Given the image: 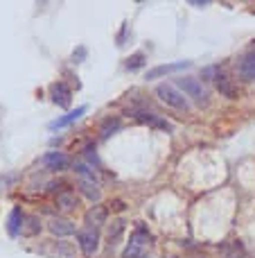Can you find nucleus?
<instances>
[{
	"mask_svg": "<svg viewBox=\"0 0 255 258\" xmlns=\"http://www.w3.org/2000/svg\"><path fill=\"white\" fill-rule=\"evenodd\" d=\"M122 231H124V222L122 220H115V222H111V227H108V245H117L120 242V236H122Z\"/></svg>",
	"mask_w": 255,
	"mask_h": 258,
	"instance_id": "f3484780",
	"label": "nucleus"
},
{
	"mask_svg": "<svg viewBox=\"0 0 255 258\" xmlns=\"http://www.w3.org/2000/svg\"><path fill=\"white\" fill-rule=\"evenodd\" d=\"M75 172L79 179H90V181H97V174H95V170L90 168L88 163H84V161H75Z\"/></svg>",
	"mask_w": 255,
	"mask_h": 258,
	"instance_id": "a211bd4d",
	"label": "nucleus"
},
{
	"mask_svg": "<svg viewBox=\"0 0 255 258\" xmlns=\"http://www.w3.org/2000/svg\"><path fill=\"white\" fill-rule=\"evenodd\" d=\"M57 204L61 206L63 211H72V209H77V195H75V192H70V190L59 192Z\"/></svg>",
	"mask_w": 255,
	"mask_h": 258,
	"instance_id": "dca6fc26",
	"label": "nucleus"
},
{
	"mask_svg": "<svg viewBox=\"0 0 255 258\" xmlns=\"http://www.w3.org/2000/svg\"><path fill=\"white\" fill-rule=\"evenodd\" d=\"M237 73L244 82H255V52H246L239 59Z\"/></svg>",
	"mask_w": 255,
	"mask_h": 258,
	"instance_id": "9d476101",
	"label": "nucleus"
},
{
	"mask_svg": "<svg viewBox=\"0 0 255 258\" xmlns=\"http://www.w3.org/2000/svg\"><path fill=\"white\" fill-rule=\"evenodd\" d=\"M41 231V222L36 215H30V218H25V224H23V233L25 236H36V233Z\"/></svg>",
	"mask_w": 255,
	"mask_h": 258,
	"instance_id": "aec40b11",
	"label": "nucleus"
},
{
	"mask_svg": "<svg viewBox=\"0 0 255 258\" xmlns=\"http://www.w3.org/2000/svg\"><path fill=\"white\" fill-rule=\"evenodd\" d=\"M106 215L108 213L104 206H93V209L84 215V222H86V227H90V229H99L102 224H106Z\"/></svg>",
	"mask_w": 255,
	"mask_h": 258,
	"instance_id": "9b49d317",
	"label": "nucleus"
},
{
	"mask_svg": "<svg viewBox=\"0 0 255 258\" xmlns=\"http://www.w3.org/2000/svg\"><path fill=\"white\" fill-rule=\"evenodd\" d=\"M50 95H52V102L57 104V107H61V109L70 107L72 93H70V89H68L63 82H54V84L50 86Z\"/></svg>",
	"mask_w": 255,
	"mask_h": 258,
	"instance_id": "0eeeda50",
	"label": "nucleus"
},
{
	"mask_svg": "<svg viewBox=\"0 0 255 258\" xmlns=\"http://www.w3.org/2000/svg\"><path fill=\"white\" fill-rule=\"evenodd\" d=\"M152 247H154V238L149 233V229L145 224H138L134 229V233L129 236V242H126L124 251H122V258H145Z\"/></svg>",
	"mask_w": 255,
	"mask_h": 258,
	"instance_id": "f257e3e1",
	"label": "nucleus"
},
{
	"mask_svg": "<svg viewBox=\"0 0 255 258\" xmlns=\"http://www.w3.org/2000/svg\"><path fill=\"white\" fill-rule=\"evenodd\" d=\"M224 256L226 258H244V247L239 242H230L228 247H224Z\"/></svg>",
	"mask_w": 255,
	"mask_h": 258,
	"instance_id": "4be33fe9",
	"label": "nucleus"
},
{
	"mask_svg": "<svg viewBox=\"0 0 255 258\" xmlns=\"http://www.w3.org/2000/svg\"><path fill=\"white\" fill-rule=\"evenodd\" d=\"M57 256H61V258H75V251H70V249H68V247L61 242V245L57 247Z\"/></svg>",
	"mask_w": 255,
	"mask_h": 258,
	"instance_id": "5701e85b",
	"label": "nucleus"
},
{
	"mask_svg": "<svg viewBox=\"0 0 255 258\" xmlns=\"http://www.w3.org/2000/svg\"><path fill=\"white\" fill-rule=\"evenodd\" d=\"M215 84H217V89H219V93H221V95H226L228 100H235V98H237V89H235V86L230 84L228 77L217 75V77H215Z\"/></svg>",
	"mask_w": 255,
	"mask_h": 258,
	"instance_id": "2eb2a0df",
	"label": "nucleus"
},
{
	"mask_svg": "<svg viewBox=\"0 0 255 258\" xmlns=\"http://www.w3.org/2000/svg\"><path fill=\"white\" fill-rule=\"evenodd\" d=\"M77 240H79L81 254H84V256H93L95 251H97V247H99V229H90V227L79 229Z\"/></svg>",
	"mask_w": 255,
	"mask_h": 258,
	"instance_id": "20e7f679",
	"label": "nucleus"
},
{
	"mask_svg": "<svg viewBox=\"0 0 255 258\" xmlns=\"http://www.w3.org/2000/svg\"><path fill=\"white\" fill-rule=\"evenodd\" d=\"M183 68H190V61H174V63H163V66H154L152 71H147V80H161L165 75L179 73Z\"/></svg>",
	"mask_w": 255,
	"mask_h": 258,
	"instance_id": "423d86ee",
	"label": "nucleus"
},
{
	"mask_svg": "<svg viewBox=\"0 0 255 258\" xmlns=\"http://www.w3.org/2000/svg\"><path fill=\"white\" fill-rule=\"evenodd\" d=\"M176 89H179L185 98H192L194 102L201 104V107L208 104V91H206V86L201 84V80H197V77H181V80H176Z\"/></svg>",
	"mask_w": 255,
	"mask_h": 258,
	"instance_id": "7ed1b4c3",
	"label": "nucleus"
},
{
	"mask_svg": "<svg viewBox=\"0 0 255 258\" xmlns=\"http://www.w3.org/2000/svg\"><path fill=\"white\" fill-rule=\"evenodd\" d=\"M84 113H86V107H77L75 111H68L66 116H61V118H57V120H52L48 127H50V129H63V127L72 125L75 120H79Z\"/></svg>",
	"mask_w": 255,
	"mask_h": 258,
	"instance_id": "4468645a",
	"label": "nucleus"
},
{
	"mask_svg": "<svg viewBox=\"0 0 255 258\" xmlns=\"http://www.w3.org/2000/svg\"><path fill=\"white\" fill-rule=\"evenodd\" d=\"M41 163L48 170H66L70 168V159H68L63 152H48V154L41 159Z\"/></svg>",
	"mask_w": 255,
	"mask_h": 258,
	"instance_id": "6e6552de",
	"label": "nucleus"
},
{
	"mask_svg": "<svg viewBox=\"0 0 255 258\" xmlns=\"http://www.w3.org/2000/svg\"><path fill=\"white\" fill-rule=\"evenodd\" d=\"M131 116L136 118L138 122H145V125H152L156 129H165V132H172V125L167 120H163L161 116H156V113H149V111H143V109H131Z\"/></svg>",
	"mask_w": 255,
	"mask_h": 258,
	"instance_id": "39448f33",
	"label": "nucleus"
},
{
	"mask_svg": "<svg viewBox=\"0 0 255 258\" xmlns=\"http://www.w3.org/2000/svg\"><path fill=\"white\" fill-rule=\"evenodd\" d=\"M23 222H25V215H23V211L18 209H12V213H9L7 218V233L12 238H16L18 233H23Z\"/></svg>",
	"mask_w": 255,
	"mask_h": 258,
	"instance_id": "f8f14e48",
	"label": "nucleus"
},
{
	"mask_svg": "<svg viewBox=\"0 0 255 258\" xmlns=\"http://www.w3.org/2000/svg\"><path fill=\"white\" fill-rule=\"evenodd\" d=\"M72 59H75V61H84L86 59V48H77L75 52H72Z\"/></svg>",
	"mask_w": 255,
	"mask_h": 258,
	"instance_id": "b1692460",
	"label": "nucleus"
},
{
	"mask_svg": "<svg viewBox=\"0 0 255 258\" xmlns=\"http://www.w3.org/2000/svg\"><path fill=\"white\" fill-rule=\"evenodd\" d=\"M117 129H120V118H106V120L102 122V127H99V134H102L104 138H108L111 134H115Z\"/></svg>",
	"mask_w": 255,
	"mask_h": 258,
	"instance_id": "6ab92c4d",
	"label": "nucleus"
},
{
	"mask_svg": "<svg viewBox=\"0 0 255 258\" xmlns=\"http://www.w3.org/2000/svg\"><path fill=\"white\" fill-rule=\"evenodd\" d=\"M7 181H12V177H0V188H3Z\"/></svg>",
	"mask_w": 255,
	"mask_h": 258,
	"instance_id": "a878e982",
	"label": "nucleus"
},
{
	"mask_svg": "<svg viewBox=\"0 0 255 258\" xmlns=\"http://www.w3.org/2000/svg\"><path fill=\"white\" fill-rule=\"evenodd\" d=\"M190 5H192V7H208V0H203V3H197V0H190Z\"/></svg>",
	"mask_w": 255,
	"mask_h": 258,
	"instance_id": "393cba45",
	"label": "nucleus"
},
{
	"mask_svg": "<svg viewBox=\"0 0 255 258\" xmlns=\"http://www.w3.org/2000/svg\"><path fill=\"white\" fill-rule=\"evenodd\" d=\"M156 95H158V100H161L163 104L176 109V111H190L188 98H185V95L181 93L174 84H167V82H165V84H158L156 86Z\"/></svg>",
	"mask_w": 255,
	"mask_h": 258,
	"instance_id": "f03ea898",
	"label": "nucleus"
},
{
	"mask_svg": "<svg viewBox=\"0 0 255 258\" xmlns=\"http://www.w3.org/2000/svg\"><path fill=\"white\" fill-rule=\"evenodd\" d=\"M145 63H147V54L136 52V54H131V57L126 59V71H138V68H143Z\"/></svg>",
	"mask_w": 255,
	"mask_h": 258,
	"instance_id": "412c9836",
	"label": "nucleus"
},
{
	"mask_svg": "<svg viewBox=\"0 0 255 258\" xmlns=\"http://www.w3.org/2000/svg\"><path fill=\"white\" fill-rule=\"evenodd\" d=\"M48 229H50L52 236H59V238H68V236L75 233V224L66 218H52L50 224H48Z\"/></svg>",
	"mask_w": 255,
	"mask_h": 258,
	"instance_id": "1a4fd4ad",
	"label": "nucleus"
},
{
	"mask_svg": "<svg viewBox=\"0 0 255 258\" xmlns=\"http://www.w3.org/2000/svg\"><path fill=\"white\" fill-rule=\"evenodd\" d=\"M79 192L86 197L88 202H99L102 197V190H99V183L97 181H90V179H79Z\"/></svg>",
	"mask_w": 255,
	"mask_h": 258,
	"instance_id": "ddd939ff",
	"label": "nucleus"
}]
</instances>
